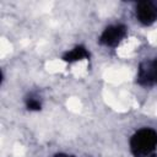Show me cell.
Masks as SVG:
<instances>
[{
	"mask_svg": "<svg viewBox=\"0 0 157 157\" xmlns=\"http://www.w3.org/2000/svg\"><path fill=\"white\" fill-rule=\"evenodd\" d=\"M136 81L141 86H153L157 83V58L140 64Z\"/></svg>",
	"mask_w": 157,
	"mask_h": 157,
	"instance_id": "cell-3",
	"label": "cell"
},
{
	"mask_svg": "<svg viewBox=\"0 0 157 157\" xmlns=\"http://www.w3.org/2000/svg\"><path fill=\"white\" fill-rule=\"evenodd\" d=\"M128 28L125 25H110L105 27L99 37V43L105 47H117L126 36Z\"/></svg>",
	"mask_w": 157,
	"mask_h": 157,
	"instance_id": "cell-2",
	"label": "cell"
},
{
	"mask_svg": "<svg viewBox=\"0 0 157 157\" xmlns=\"http://www.w3.org/2000/svg\"><path fill=\"white\" fill-rule=\"evenodd\" d=\"M137 21L144 26H150L157 20V4L153 1H139L135 7Z\"/></svg>",
	"mask_w": 157,
	"mask_h": 157,
	"instance_id": "cell-4",
	"label": "cell"
},
{
	"mask_svg": "<svg viewBox=\"0 0 157 157\" xmlns=\"http://www.w3.org/2000/svg\"><path fill=\"white\" fill-rule=\"evenodd\" d=\"M88 58H90V52L83 45H76L63 55V60L66 63H75V61L88 59Z\"/></svg>",
	"mask_w": 157,
	"mask_h": 157,
	"instance_id": "cell-5",
	"label": "cell"
},
{
	"mask_svg": "<svg viewBox=\"0 0 157 157\" xmlns=\"http://www.w3.org/2000/svg\"><path fill=\"white\" fill-rule=\"evenodd\" d=\"M26 107H27V109H29V110H39L40 107H42V104H40L39 99L33 98V97H28V98L26 99Z\"/></svg>",
	"mask_w": 157,
	"mask_h": 157,
	"instance_id": "cell-6",
	"label": "cell"
},
{
	"mask_svg": "<svg viewBox=\"0 0 157 157\" xmlns=\"http://www.w3.org/2000/svg\"><path fill=\"white\" fill-rule=\"evenodd\" d=\"M157 147V131L152 128H142L130 137V150L135 157H150Z\"/></svg>",
	"mask_w": 157,
	"mask_h": 157,
	"instance_id": "cell-1",
	"label": "cell"
}]
</instances>
